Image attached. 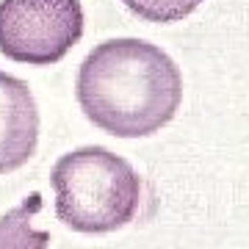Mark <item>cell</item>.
Returning <instances> with one entry per match:
<instances>
[{
	"mask_svg": "<svg viewBox=\"0 0 249 249\" xmlns=\"http://www.w3.org/2000/svg\"><path fill=\"white\" fill-rule=\"evenodd\" d=\"M55 216L86 235L114 232L130 224L142 205V178L106 147H80L58 158L50 175Z\"/></svg>",
	"mask_w": 249,
	"mask_h": 249,
	"instance_id": "2",
	"label": "cell"
},
{
	"mask_svg": "<svg viewBox=\"0 0 249 249\" xmlns=\"http://www.w3.org/2000/svg\"><path fill=\"white\" fill-rule=\"evenodd\" d=\"M80 36V0H0V53L11 61L53 67Z\"/></svg>",
	"mask_w": 249,
	"mask_h": 249,
	"instance_id": "3",
	"label": "cell"
},
{
	"mask_svg": "<svg viewBox=\"0 0 249 249\" xmlns=\"http://www.w3.org/2000/svg\"><path fill=\"white\" fill-rule=\"evenodd\" d=\"M124 9L136 14L139 19H147V22H180L186 19L188 14H194L202 0H122Z\"/></svg>",
	"mask_w": 249,
	"mask_h": 249,
	"instance_id": "6",
	"label": "cell"
},
{
	"mask_svg": "<svg viewBox=\"0 0 249 249\" xmlns=\"http://www.w3.org/2000/svg\"><path fill=\"white\" fill-rule=\"evenodd\" d=\"M42 211V194L25 196L17 208L0 216V249H47L50 232L34 230L31 222Z\"/></svg>",
	"mask_w": 249,
	"mask_h": 249,
	"instance_id": "5",
	"label": "cell"
},
{
	"mask_svg": "<svg viewBox=\"0 0 249 249\" xmlns=\"http://www.w3.org/2000/svg\"><path fill=\"white\" fill-rule=\"evenodd\" d=\"M75 97L103 133L144 139L175 119L183 75L172 55L147 39H106L80 64Z\"/></svg>",
	"mask_w": 249,
	"mask_h": 249,
	"instance_id": "1",
	"label": "cell"
},
{
	"mask_svg": "<svg viewBox=\"0 0 249 249\" xmlns=\"http://www.w3.org/2000/svg\"><path fill=\"white\" fill-rule=\"evenodd\" d=\"M39 144V108L25 80L0 72V175L17 172Z\"/></svg>",
	"mask_w": 249,
	"mask_h": 249,
	"instance_id": "4",
	"label": "cell"
}]
</instances>
